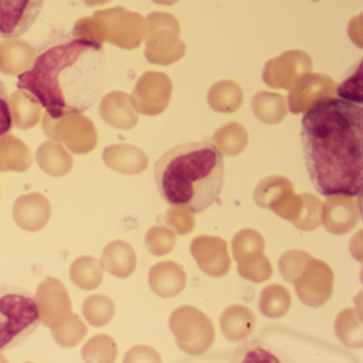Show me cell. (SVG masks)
Here are the masks:
<instances>
[{"label": "cell", "mask_w": 363, "mask_h": 363, "mask_svg": "<svg viewBox=\"0 0 363 363\" xmlns=\"http://www.w3.org/2000/svg\"><path fill=\"white\" fill-rule=\"evenodd\" d=\"M82 354L84 362H114L118 346L110 335H97L84 344Z\"/></svg>", "instance_id": "obj_26"}, {"label": "cell", "mask_w": 363, "mask_h": 363, "mask_svg": "<svg viewBox=\"0 0 363 363\" xmlns=\"http://www.w3.org/2000/svg\"><path fill=\"white\" fill-rule=\"evenodd\" d=\"M104 161L114 171L123 174H139L147 167V158L139 148L131 145H113L106 148Z\"/></svg>", "instance_id": "obj_16"}, {"label": "cell", "mask_w": 363, "mask_h": 363, "mask_svg": "<svg viewBox=\"0 0 363 363\" xmlns=\"http://www.w3.org/2000/svg\"><path fill=\"white\" fill-rule=\"evenodd\" d=\"M0 362H6L5 356L3 354H0Z\"/></svg>", "instance_id": "obj_35"}, {"label": "cell", "mask_w": 363, "mask_h": 363, "mask_svg": "<svg viewBox=\"0 0 363 363\" xmlns=\"http://www.w3.org/2000/svg\"><path fill=\"white\" fill-rule=\"evenodd\" d=\"M292 299L290 292L281 284H269L263 289L259 301V309L263 315L279 318L290 310Z\"/></svg>", "instance_id": "obj_21"}, {"label": "cell", "mask_w": 363, "mask_h": 363, "mask_svg": "<svg viewBox=\"0 0 363 363\" xmlns=\"http://www.w3.org/2000/svg\"><path fill=\"white\" fill-rule=\"evenodd\" d=\"M35 297L29 291L0 284V350L26 341L40 326Z\"/></svg>", "instance_id": "obj_5"}, {"label": "cell", "mask_w": 363, "mask_h": 363, "mask_svg": "<svg viewBox=\"0 0 363 363\" xmlns=\"http://www.w3.org/2000/svg\"><path fill=\"white\" fill-rule=\"evenodd\" d=\"M146 246L154 256H164L174 250L176 235L173 230L158 225L148 230L145 238Z\"/></svg>", "instance_id": "obj_29"}, {"label": "cell", "mask_w": 363, "mask_h": 363, "mask_svg": "<svg viewBox=\"0 0 363 363\" xmlns=\"http://www.w3.org/2000/svg\"><path fill=\"white\" fill-rule=\"evenodd\" d=\"M43 129L55 141L65 144L76 154H86L94 150L97 144V133L89 118L78 114H69L59 120L44 116Z\"/></svg>", "instance_id": "obj_7"}, {"label": "cell", "mask_w": 363, "mask_h": 363, "mask_svg": "<svg viewBox=\"0 0 363 363\" xmlns=\"http://www.w3.org/2000/svg\"><path fill=\"white\" fill-rule=\"evenodd\" d=\"M148 282L152 292L163 298H171L184 290L186 274L178 263L162 261L150 269Z\"/></svg>", "instance_id": "obj_13"}, {"label": "cell", "mask_w": 363, "mask_h": 363, "mask_svg": "<svg viewBox=\"0 0 363 363\" xmlns=\"http://www.w3.org/2000/svg\"><path fill=\"white\" fill-rule=\"evenodd\" d=\"M125 362H141V361H160V356L154 348L148 347L145 345L135 346L131 348L126 356H125Z\"/></svg>", "instance_id": "obj_33"}, {"label": "cell", "mask_w": 363, "mask_h": 363, "mask_svg": "<svg viewBox=\"0 0 363 363\" xmlns=\"http://www.w3.org/2000/svg\"><path fill=\"white\" fill-rule=\"evenodd\" d=\"M362 316L356 309H345L337 316L335 333L348 347H362Z\"/></svg>", "instance_id": "obj_22"}, {"label": "cell", "mask_w": 363, "mask_h": 363, "mask_svg": "<svg viewBox=\"0 0 363 363\" xmlns=\"http://www.w3.org/2000/svg\"><path fill=\"white\" fill-rule=\"evenodd\" d=\"M40 167L48 175L60 177L71 172L74 159L62 146L54 142H45L37 152Z\"/></svg>", "instance_id": "obj_19"}, {"label": "cell", "mask_w": 363, "mask_h": 363, "mask_svg": "<svg viewBox=\"0 0 363 363\" xmlns=\"http://www.w3.org/2000/svg\"><path fill=\"white\" fill-rule=\"evenodd\" d=\"M45 0H0V38L16 39L35 25Z\"/></svg>", "instance_id": "obj_8"}, {"label": "cell", "mask_w": 363, "mask_h": 363, "mask_svg": "<svg viewBox=\"0 0 363 363\" xmlns=\"http://www.w3.org/2000/svg\"><path fill=\"white\" fill-rule=\"evenodd\" d=\"M265 242L261 233L254 229H243L233 239V258L239 262L250 257L263 254Z\"/></svg>", "instance_id": "obj_27"}, {"label": "cell", "mask_w": 363, "mask_h": 363, "mask_svg": "<svg viewBox=\"0 0 363 363\" xmlns=\"http://www.w3.org/2000/svg\"><path fill=\"white\" fill-rule=\"evenodd\" d=\"M293 194V186L281 176H272L260 182L255 191V201L261 208L275 210Z\"/></svg>", "instance_id": "obj_18"}, {"label": "cell", "mask_w": 363, "mask_h": 363, "mask_svg": "<svg viewBox=\"0 0 363 363\" xmlns=\"http://www.w3.org/2000/svg\"><path fill=\"white\" fill-rule=\"evenodd\" d=\"M154 175L159 193L167 203L199 213L220 199L224 158L211 142L182 144L158 159Z\"/></svg>", "instance_id": "obj_3"}, {"label": "cell", "mask_w": 363, "mask_h": 363, "mask_svg": "<svg viewBox=\"0 0 363 363\" xmlns=\"http://www.w3.org/2000/svg\"><path fill=\"white\" fill-rule=\"evenodd\" d=\"M191 254L199 269L212 277H223L230 269L231 261L224 239L212 235H199L191 243Z\"/></svg>", "instance_id": "obj_10"}, {"label": "cell", "mask_w": 363, "mask_h": 363, "mask_svg": "<svg viewBox=\"0 0 363 363\" xmlns=\"http://www.w3.org/2000/svg\"><path fill=\"white\" fill-rule=\"evenodd\" d=\"M33 164V155L16 135L0 138V172H26Z\"/></svg>", "instance_id": "obj_17"}, {"label": "cell", "mask_w": 363, "mask_h": 363, "mask_svg": "<svg viewBox=\"0 0 363 363\" xmlns=\"http://www.w3.org/2000/svg\"><path fill=\"white\" fill-rule=\"evenodd\" d=\"M105 52L96 40L69 33L52 35L38 48L33 65L18 76L26 91L52 120L90 109L103 90Z\"/></svg>", "instance_id": "obj_2"}, {"label": "cell", "mask_w": 363, "mask_h": 363, "mask_svg": "<svg viewBox=\"0 0 363 363\" xmlns=\"http://www.w3.org/2000/svg\"><path fill=\"white\" fill-rule=\"evenodd\" d=\"M82 311L89 324L94 327H104L113 320L116 305L106 295L94 294L84 301Z\"/></svg>", "instance_id": "obj_25"}, {"label": "cell", "mask_w": 363, "mask_h": 363, "mask_svg": "<svg viewBox=\"0 0 363 363\" xmlns=\"http://www.w3.org/2000/svg\"><path fill=\"white\" fill-rule=\"evenodd\" d=\"M12 99L16 103L10 104V111H11L12 121L21 129H30L38 124L41 116L40 105L30 94L23 90L14 93Z\"/></svg>", "instance_id": "obj_23"}, {"label": "cell", "mask_w": 363, "mask_h": 363, "mask_svg": "<svg viewBox=\"0 0 363 363\" xmlns=\"http://www.w3.org/2000/svg\"><path fill=\"white\" fill-rule=\"evenodd\" d=\"M9 103L7 89L5 84L0 82V138L10 133L13 126Z\"/></svg>", "instance_id": "obj_32"}, {"label": "cell", "mask_w": 363, "mask_h": 363, "mask_svg": "<svg viewBox=\"0 0 363 363\" xmlns=\"http://www.w3.org/2000/svg\"><path fill=\"white\" fill-rule=\"evenodd\" d=\"M360 199L347 195L327 197L322 206V224L333 235L350 233L360 220Z\"/></svg>", "instance_id": "obj_11"}, {"label": "cell", "mask_w": 363, "mask_h": 363, "mask_svg": "<svg viewBox=\"0 0 363 363\" xmlns=\"http://www.w3.org/2000/svg\"><path fill=\"white\" fill-rule=\"evenodd\" d=\"M157 4H161V5H173V4L177 3L178 0H154Z\"/></svg>", "instance_id": "obj_34"}, {"label": "cell", "mask_w": 363, "mask_h": 363, "mask_svg": "<svg viewBox=\"0 0 363 363\" xmlns=\"http://www.w3.org/2000/svg\"><path fill=\"white\" fill-rule=\"evenodd\" d=\"M72 281L82 290L93 291L104 280V269L94 257L82 256L76 259L69 269Z\"/></svg>", "instance_id": "obj_20"}, {"label": "cell", "mask_w": 363, "mask_h": 363, "mask_svg": "<svg viewBox=\"0 0 363 363\" xmlns=\"http://www.w3.org/2000/svg\"><path fill=\"white\" fill-rule=\"evenodd\" d=\"M99 262L103 269L111 275L127 278L135 271L137 255L130 244L116 240L106 246Z\"/></svg>", "instance_id": "obj_14"}, {"label": "cell", "mask_w": 363, "mask_h": 363, "mask_svg": "<svg viewBox=\"0 0 363 363\" xmlns=\"http://www.w3.org/2000/svg\"><path fill=\"white\" fill-rule=\"evenodd\" d=\"M306 167L322 196L360 197L363 173V108L341 97H323L301 118Z\"/></svg>", "instance_id": "obj_1"}, {"label": "cell", "mask_w": 363, "mask_h": 363, "mask_svg": "<svg viewBox=\"0 0 363 363\" xmlns=\"http://www.w3.org/2000/svg\"><path fill=\"white\" fill-rule=\"evenodd\" d=\"M38 311L46 327L55 325L72 313V301L65 284L55 277H46L38 286Z\"/></svg>", "instance_id": "obj_9"}, {"label": "cell", "mask_w": 363, "mask_h": 363, "mask_svg": "<svg viewBox=\"0 0 363 363\" xmlns=\"http://www.w3.org/2000/svg\"><path fill=\"white\" fill-rule=\"evenodd\" d=\"M282 277L294 284L299 299L318 308L330 298L335 275L328 264L303 250H289L279 259Z\"/></svg>", "instance_id": "obj_4"}, {"label": "cell", "mask_w": 363, "mask_h": 363, "mask_svg": "<svg viewBox=\"0 0 363 363\" xmlns=\"http://www.w3.org/2000/svg\"><path fill=\"white\" fill-rule=\"evenodd\" d=\"M50 216L52 205L40 193L23 195L16 199L13 206V218L16 224L30 233L42 230L50 222Z\"/></svg>", "instance_id": "obj_12"}, {"label": "cell", "mask_w": 363, "mask_h": 363, "mask_svg": "<svg viewBox=\"0 0 363 363\" xmlns=\"http://www.w3.org/2000/svg\"><path fill=\"white\" fill-rule=\"evenodd\" d=\"M165 223L177 235H188L195 227V218L192 211L182 206H172L165 216Z\"/></svg>", "instance_id": "obj_31"}, {"label": "cell", "mask_w": 363, "mask_h": 363, "mask_svg": "<svg viewBox=\"0 0 363 363\" xmlns=\"http://www.w3.org/2000/svg\"><path fill=\"white\" fill-rule=\"evenodd\" d=\"M303 210L295 226L301 230L311 231L322 224V203L313 195L306 193Z\"/></svg>", "instance_id": "obj_30"}, {"label": "cell", "mask_w": 363, "mask_h": 363, "mask_svg": "<svg viewBox=\"0 0 363 363\" xmlns=\"http://www.w3.org/2000/svg\"><path fill=\"white\" fill-rule=\"evenodd\" d=\"M169 328L178 346L190 356L205 354L216 339L211 318L192 306H182L174 310L169 318Z\"/></svg>", "instance_id": "obj_6"}, {"label": "cell", "mask_w": 363, "mask_h": 363, "mask_svg": "<svg viewBox=\"0 0 363 363\" xmlns=\"http://www.w3.org/2000/svg\"><path fill=\"white\" fill-rule=\"evenodd\" d=\"M238 271L242 277L256 282V284L265 281L273 274L271 262L264 254L250 257V258L239 261Z\"/></svg>", "instance_id": "obj_28"}, {"label": "cell", "mask_w": 363, "mask_h": 363, "mask_svg": "<svg viewBox=\"0 0 363 363\" xmlns=\"http://www.w3.org/2000/svg\"><path fill=\"white\" fill-rule=\"evenodd\" d=\"M255 327L256 316L246 306H230L220 316V329L228 341H244L252 335Z\"/></svg>", "instance_id": "obj_15"}, {"label": "cell", "mask_w": 363, "mask_h": 363, "mask_svg": "<svg viewBox=\"0 0 363 363\" xmlns=\"http://www.w3.org/2000/svg\"><path fill=\"white\" fill-rule=\"evenodd\" d=\"M88 333L86 324L76 313H69L58 324L52 327L55 341L63 347H75L84 341Z\"/></svg>", "instance_id": "obj_24"}]
</instances>
